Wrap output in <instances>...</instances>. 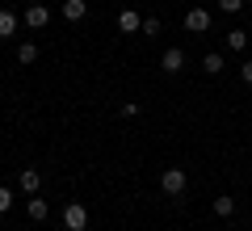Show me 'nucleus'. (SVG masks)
<instances>
[{
  "mask_svg": "<svg viewBox=\"0 0 252 231\" xmlns=\"http://www.w3.org/2000/svg\"><path fill=\"white\" fill-rule=\"evenodd\" d=\"M185 185H189L185 168H164V177H160V189H164L168 198H181V194H185Z\"/></svg>",
  "mask_w": 252,
  "mask_h": 231,
  "instance_id": "obj_1",
  "label": "nucleus"
},
{
  "mask_svg": "<svg viewBox=\"0 0 252 231\" xmlns=\"http://www.w3.org/2000/svg\"><path fill=\"white\" fill-rule=\"evenodd\" d=\"M63 227H67V231H84V227H89V210H84V202H67V206H63Z\"/></svg>",
  "mask_w": 252,
  "mask_h": 231,
  "instance_id": "obj_2",
  "label": "nucleus"
},
{
  "mask_svg": "<svg viewBox=\"0 0 252 231\" xmlns=\"http://www.w3.org/2000/svg\"><path fill=\"white\" fill-rule=\"evenodd\" d=\"M185 30L206 34V30H210V13H206V9H189V13H185Z\"/></svg>",
  "mask_w": 252,
  "mask_h": 231,
  "instance_id": "obj_3",
  "label": "nucleus"
},
{
  "mask_svg": "<svg viewBox=\"0 0 252 231\" xmlns=\"http://www.w3.org/2000/svg\"><path fill=\"white\" fill-rule=\"evenodd\" d=\"M46 21H51V9H46V4H30L26 9V26L30 30H46Z\"/></svg>",
  "mask_w": 252,
  "mask_h": 231,
  "instance_id": "obj_4",
  "label": "nucleus"
},
{
  "mask_svg": "<svg viewBox=\"0 0 252 231\" xmlns=\"http://www.w3.org/2000/svg\"><path fill=\"white\" fill-rule=\"evenodd\" d=\"M118 30H122V34H139V30H143V17H139L135 9H122L118 13Z\"/></svg>",
  "mask_w": 252,
  "mask_h": 231,
  "instance_id": "obj_5",
  "label": "nucleus"
},
{
  "mask_svg": "<svg viewBox=\"0 0 252 231\" xmlns=\"http://www.w3.org/2000/svg\"><path fill=\"white\" fill-rule=\"evenodd\" d=\"M160 67L168 71V76H177V71L185 67V51H177V46H172V51H164V55H160Z\"/></svg>",
  "mask_w": 252,
  "mask_h": 231,
  "instance_id": "obj_6",
  "label": "nucleus"
},
{
  "mask_svg": "<svg viewBox=\"0 0 252 231\" xmlns=\"http://www.w3.org/2000/svg\"><path fill=\"white\" fill-rule=\"evenodd\" d=\"M17 185L26 189L30 198H34L38 189H42V172H38V168H21V177H17Z\"/></svg>",
  "mask_w": 252,
  "mask_h": 231,
  "instance_id": "obj_7",
  "label": "nucleus"
},
{
  "mask_svg": "<svg viewBox=\"0 0 252 231\" xmlns=\"http://www.w3.org/2000/svg\"><path fill=\"white\" fill-rule=\"evenodd\" d=\"M84 13H89L84 0H63V17H67V21H84Z\"/></svg>",
  "mask_w": 252,
  "mask_h": 231,
  "instance_id": "obj_8",
  "label": "nucleus"
},
{
  "mask_svg": "<svg viewBox=\"0 0 252 231\" xmlns=\"http://www.w3.org/2000/svg\"><path fill=\"white\" fill-rule=\"evenodd\" d=\"M26 210H30V219H34V223H42L46 214H51V206L42 202V194H34V198H30V206H26Z\"/></svg>",
  "mask_w": 252,
  "mask_h": 231,
  "instance_id": "obj_9",
  "label": "nucleus"
},
{
  "mask_svg": "<svg viewBox=\"0 0 252 231\" xmlns=\"http://www.w3.org/2000/svg\"><path fill=\"white\" fill-rule=\"evenodd\" d=\"M13 34H17V13L0 9V38H13Z\"/></svg>",
  "mask_w": 252,
  "mask_h": 231,
  "instance_id": "obj_10",
  "label": "nucleus"
},
{
  "mask_svg": "<svg viewBox=\"0 0 252 231\" xmlns=\"http://www.w3.org/2000/svg\"><path fill=\"white\" fill-rule=\"evenodd\" d=\"M215 214H219V219H231V214H235V198H215Z\"/></svg>",
  "mask_w": 252,
  "mask_h": 231,
  "instance_id": "obj_11",
  "label": "nucleus"
},
{
  "mask_svg": "<svg viewBox=\"0 0 252 231\" xmlns=\"http://www.w3.org/2000/svg\"><path fill=\"white\" fill-rule=\"evenodd\" d=\"M248 46V34L244 30H227V51H244Z\"/></svg>",
  "mask_w": 252,
  "mask_h": 231,
  "instance_id": "obj_12",
  "label": "nucleus"
},
{
  "mask_svg": "<svg viewBox=\"0 0 252 231\" xmlns=\"http://www.w3.org/2000/svg\"><path fill=\"white\" fill-rule=\"evenodd\" d=\"M17 63H38V46L34 42H21L17 46Z\"/></svg>",
  "mask_w": 252,
  "mask_h": 231,
  "instance_id": "obj_13",
  "label": "nucleus"
},
{
  "mask_svg": "<svg viewBox=\"0 0 252 231\" xmlns=\"http://www.w3.org/2000/svg\"><path fill=\"white\" fill-rule=\"evenodd\" d=\"M202 67H206L210 76H215V71H223V55H206V59H202Z\"/></svg>",
  "mask_w": 252,
  "mask_h": 231,
  "instance_id": "obj_14",
  "label": "nucleus"
},
{
  "mask_svg": "<svg viewBox=\"0 0 252 231\" xmlns=\"http://www.w3.org/2000/svg\"><path fill=\"white\" fill-rule=\"evenodd\" d=\"M156 34H160V17H147L143 21V38H156Z\"/></svg>",
  "mask_w": 252,
  "mask_h": 231,
  "instance_id": "obj_15",
  "label": "nucleus"
},
{
  "mask_svg": "<svg viewBox=\"0 0 252 231\" xmlns=\"http://www.w3.org/2000/svg\"><path fill=\"white\" fill-rule=\"evenodd\" d=\"M9 206H13V194L4 185H0V214H9Z\"/></svg>",
  "mask_w": 252,
  "mask_h": 231,
  "instance_id": "obj_16",
  "label": "nucleus"
},
{
  "mask_svg": "<svg viewBox=\"0 0 252 231\" xmlns=\"http://www.w3.org/2000/svg\"><path fill=\"white\" fill-rule=\"evenodd\" d=\"M219 9H223V13H240L244 0H219Z\"/></svg>",
  "mask_w": 252,
  "mask_h": 231,
  "instance_id": "obj_17",
  "label": "nucleus"
},
{
  "mask_svg": "<svg viewBox=\"0 0 252 231\" xmlns=\"http://www.w3.org/2000/svg\"><path fill=\"white\" fill-rule=\"evenodd\" d=\"M240 76H244V84H252V59H248V63L240 67Z\"/></svg>",
  "mask_w": 252,
  "mask_h": 231,
  "instance_id": "obj_18",
  "label": "nucleus"
}]
</instances>
